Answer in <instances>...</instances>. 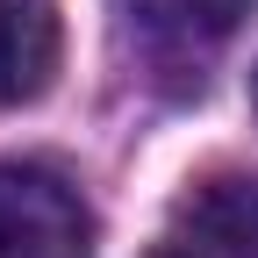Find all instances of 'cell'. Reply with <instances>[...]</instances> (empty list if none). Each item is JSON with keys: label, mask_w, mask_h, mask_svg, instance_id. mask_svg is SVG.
I'll return each mask as SVG.
<instances>
[{"label": "cell", "mask_w": 258, "mask_h": 258, "mask_svg": "<svg viewBox=\"0 0 258 258\" xmlns=\"http://www.w3.org/2000/svg\"><path fill=\"white\" fill-rule=\"evenodd\" d=\"M179 222L194 230V244L215 251V258H258V179L230 172V179L194 186Z\"/></svg>", "instance_id": "cell-4"}, {"label": "cell", "mask_w": 258, "mask_h": 258, "mask_svg": "<svg viewBox=\"0 0 258 258\" xmlns=\"http://www.w3.org/2000/svg\"><path fill=\"white\" fill-rule=\"evenodd\" d=\"M251 101H258V72H251Z\"/></svg>", "instance_id": "cell-6"}, {"label": "cell", "mask_w": 258, "mask_h": 258, "mask_svg": "<svg viewBox=\"0 0 258 258\" xmlns=\"http://www.w3.org/2000/svg\"><path fill=\"white\" fill-rule=\"evenodd\" d=\"M158 258H194V251H158Z\"/></svg>", "instance_id": "cell-5"}, {"label": "cell", "mask_w": 258, "mask_h": 258, "mask_svg": "<svg viewBox=\"0 0 258 258\" xmlns=\"http://www.w3.org/2000/svg\"><path fill=\"white\" fill-rule=\"evenodd\" d=\"M57 0H0V108H22L57 79Z\"/></svg>", "instance_id": "cell-2"}, {"label": "cell", "mask_w": 258, "mask_h": 258, "mask_svg": "<svg viewBox=\"0 0 258 258\" xmlns=\"http://www.w3.org/2000/svg\"><path fill=\"white\" fill-rule=\"evenodd\" d=\"M122 8H129V29L144 36V50L194 64V57H208L215 43L237 36L251 0H122Z\"/></svg>", "instance_id": "cell-3"}, {"label": "cell", "mask_w": 258, "mask_h": 258, "mask_svg": "<svg viewBox=\"0 0 258 258\" xmlns=\"http://www.w3.org/2000/svg\"><path fill=\"white\" fill-rule=\"evenodd\" d=\"M0 258H93V215L43 165H0Z\"/></svg>", "instance_id": "cell-1"}]
</instances>
